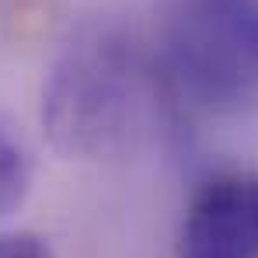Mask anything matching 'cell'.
<instances>
[{
    "instance_id": "2",
    "label": "cell",
    "mask_w": 258,
    "mask_h": 258,
    "mask_svg": "<svg viewBox=\"0 0 258 258\" xmlns=\"http://www.w3.org/2000/svg\"><path fill=\"white\" fill-rule=\"evenodd\" d=\"M174 112H241L258 101V0H164L150 45Z\"/></svg>"
},
{
    "instance_id": "3",
    "label": "cell",
    "mask_w": 258,
    "mask_h": 258,
    "mask_svg": "<svg viewBox=\"0 0 258 258\" xmlns=\"http://www.w3.org/2000/svg\"><path fill=\"white\" fill-rule=\"evenodd\" d=\"M174 258H258V171H216L196 185Z\"/></svg>"
},
{
    "instance_id": "4",
    "label": "cell",
    "mask_w": 258,
    "mask_h": 258,
    "mask_svg": "<svg viewBox=\"0 0 258 258\" xmlns=\"http://www.w3.org/2000/svg\"><path fill=\"white\" fill-rule=\"evenodd\" d=\"M35 178V157L21 129L0 115V216L18 210L32 188Z\"/></svg>"
},
{
    "instance_id": "1",
    "label": "cell",
    "mask_w": 258,
    "mask_h": 258,
    "mask_svg": "<svg viewBox=\"0 0 258 258\" xmlns=\"http://www.w3.org/2000/svg\"><path fill=\"white\" fill-rule=\"evenodd\" d=\"M171 119L178 112L150 45L119 28H81L45 74L42 126L67 157H129Z\"/></svg>"
},
{
    "instance_id": "5",
    "label": "cell",
    "mask_w": 258,
    "mask_h": 258,
    "mask_svg": "<svg viewBox=\"0 0 258 258\" xmlns=\"http://www.w3.org/2000/svg\"><path fill=\"white\" fill-rule=\"evenodd\" d=\"M0 258H56L49 241L39 234H0Z\"/></svg>"
}]
</instances>
